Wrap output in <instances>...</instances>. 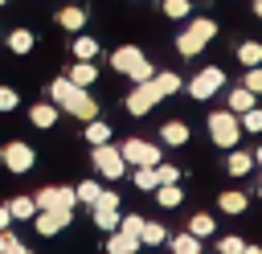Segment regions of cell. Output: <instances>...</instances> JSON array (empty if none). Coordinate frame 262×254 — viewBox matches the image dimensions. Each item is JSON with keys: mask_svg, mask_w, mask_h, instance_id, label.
I'll return each mask as SVG.
<instances>
[{"mask_svg": "<svg viewBox=\"0 0 262 254\" xmlns=\"http://www.w3.org/2000/svg\"><path fill=\"white\" fill-rule=\"evenodd\" d=\"M49 94H53V102H57V107H66L70 115H78V119H86V123H90V119H94V111H98V107H94V98L86 94V86H78V82H70V78H57V82L49 86Z\"/></svg>", "mask_w": 262, "mask_h": 254, "instance_id": "6da1fadb", "label": "cell"}, {"mask_svg": "<svg viewBox=\"0 0 262 254\" xmlns=\"http://www.w3.org/2000/svg\"><path fill=\"white\" fill-rule=\"evenodd\" d=\"M213 33H217V25L201 16V20H192V25H188V29L180 33V41H176V49H180L184 57H196V53H201V49L209 45V37H213Z\"/></svg>", "mask_w": 262, "mask_h": 254, "instance_id": "7a4b0ae2", "label": "cell"}, {"mask_svg": "<svg viewBox=\"0 0 262 254\" xmlns=\"http://www.w3.org/2000/svg\"><path fill=\"white\" fill-rule=\"evenodd\" d=\"M111 66H115L119 74H131V82H143V78H151V66H147V57H143L135 45H127V49H115V53H111Z\"/></svg>", "mask_w": 262, "mask_h": 254, "instance_id": "3957f363", "label": "cell"}, {"mask_svg": "<svg viewBox=\"0 0 262 254\" xmlns=\"http://www.w3.org/2000/svg\"><path fill=\"white\" fill-rule=\"evenodd\" d=\"M209 135H213V143L233 147L237 135H242V123L233 119V111H213V115H209Z\"/></svg>", "mask_w": 262, "mask_h": 254, "instance_id": "277c9868", "label": "cell"}, {"mask_svg": "<svg viewBox=\"0 0 262 254\" xmlns=\"http://www.w3.org/2000/svg\"><path fill=\"white\" fill-rule=\"evenodd\" d=\"M160 98H164L160 82H156V78H143V82H135L131 98H127V111H131V115H147V111H151Z\"/></svg>", "mask_w": 262, "mask_h": 254, "instance_id": "5b68a950", "label": "cell"}, {"mask_svg": "<svg viewBox=\"0 0 262 254\" xmlns=\"http://www.w3.org/2000/svg\"><path fill=\"white\" fill-rule=\"evenodd\" d=\"M94 168H98L106 180L127 176V160H123V152H119V147H111V143H94Z\"/></svg>", "mask_w": 262, "mask_h": 254, "instance_id": "8992f818", "label": "cell"}, {"mask_svg": "<svg viewBox=\"0 0 262 254\" xmlns=\"http://www.w3.org/2000/svg\"><path fill=\"white\" fill-rule=\"evenodd\" d=\"M119 152H123V160L135 164V168H139V164H160V147H156V143H143V139H127Z\"/></svg>", "mask_w": 262, "mask_h": 254, "instance_id": "52a82bcc", "label": "cell"}, {"mask_svg": "<svg viewBox=\"0 0 262 254\" xmlns=\"http://www.w3.org/2000/svg\"><path fill=\"white\" fill-rule=\"evenodd\" d=\"M221 82H225V74H221L217 66H209V70H201V74L192 78L188 90H192V98H213V94L221 90Z\"/></svg>", "mask_w": 262, "mask_h": 254, "instance_id": "ba28073f", "label": "cell"}, {"mask_svg": "<svg viewBox=\"0 0 262 254\" xmlns=\"http://www.w3.org/2000/svg\"><path fill=\"white\" fill-rule=\"evenodd\" d=\"M0 160H4L8 172H29V168H33V147H29V143H8V147L0 152Z\"/></svg>", "mask_w": 262, "mask_h": 254, "instance_id": "9c48e42d", "label": "cell"}, {"mask_svg": "<svg viewBox=\"0 0 262 254\" xmlns=\"http://www.w3.org/2000/svg\"><path fill=\"white\" fill-rule=\"evenodd\" d=\"M33 201H37V209H70L78 201V188H41Z\"/></svg>", "mask_w": 262, "mask_h": 254, "instance_id": "30bf717a", "label": "cell"}, {"mask_svg": "<svg viewBox=\"0 0 262 254\" xmlns=\"http://www.w3.org/2000/svg\"><path fill=\"white\" fill-rule=\"evenodd\" d=\"M70 221V209H41L37 213V234H57Z\"/></svg>", "mask_w": 262, "mask_h": 254, "instance_id": "8fae6325", "label": "cell"}, {"mask_svg": "<svg viewBox=\"0 0 262 254\" xmlns=\"http://www.w3.org/2000/svg\"><path fill=\"white\" fill-rule=\"evenodd\" d=\"M106 250H111V254H135V250H139V238L119 229L115 238H106Z\"/></svg>", "mask_w": 262, "mask_h": 254, "instance_id": "7c38bea8", "label": "cell"}, {"mask_svg": "<svg viewBox=\"0 0 262 254\" xmlns=\"http://www.w3.org/2000/svg\"><path fill=\"white\" fill-rule=\"evenodd\" d=\"M94 221H98V229H119V209L115 205H94Z\"/></svg>", "mask_w": 262, "mask_h": 254, "instance_id": "4fadbf2b", "label": "cell"}, {"mask_svg": "<svg viewBox=\"0 0 262 254\" xmlns=\"http://www.w3.org/2000/svg\"><path fill=\"white\" fill-rule=\"evenodd\" d=\"M94 78H98V70H94V66L86 61V57H78V66L70 70V82H78V86H90Z\"/></svg>", "mask_w": 262, "mask_h": 254, "instance_id": "5bb4252c", "label": "cell"}, {"mask_svg": "<svg viewBox=\"0 0 262 254\" xmlns=\"http://www.w3.org/2000/svg\"><path fill=\"white\" fill-rule=\"evenodd\" d=\"M160 139H164V143H172V147H180V143H188V127H184V123H164Z\"/></svg>", "mask_w": 262, "mask_h": 254, "instance_id": "9a60e30c", "label": "cell"}, {"mask_svg": "<svg viewBox=\"0 0 262 254\" xmlns=\"http://www.w3.org/2000/svg\"><path fill=\"white\" fill-rule=\"evenodd\" d=\"M135 184H139V188H160V168H156V164H139Z\"/></svg>", "mask_w": 262, "mask_h": 254, "instance_id": "2e32d148", "label": "cell"}, {"mask_svg": "<svg viewBox=\"0 0 262 254\" xmlns=\"http://www.w3.org/2000/svg\"><path fill=\"white\" fill-rule=\"evenodd\" d=\"M250 107H254V90L250 86H242V90L229 94V111H250Z\"/></svg>", "mask_w": 262, "mask_h": 254, "instance_id": "e0dca14e", "label": "cell"}, {"mask_svg": "<svg viewBox=\"0 0 262 254\" xmlns=\"http://www.w3.org/2000/svg\"><path fill=\"white\" fill-rule=\"evenodd\" d=\"M33 123H37V127H53V123H57V107H49V102L33 107Z\"/></svg>", "mask_w": 262, "mask_h": 254, "instance_id": "ac0fdd59", "label": "cell"}, {"mask_svg": "<svg viewBox=\"0 0 262 254\" xmlns=\"http://www.w3.org/2000/svg\"><path fill=\"white\" fill-rule=\"evenodd\" d=\"M139 242H147V246H164V242H168V234H164L160 225L143 221V229H139Z\"/></svg>", "mask_w": 262, "mask_h": 254, "instance_id": "d6986e66", "label": "cell"}, {"mask_svg": "<svg viewBox=\"0 0 262 254\" xmlns=\"http://www.w3.org/2000/svg\"><path fill=\"white\" fill-rule=\"evenodd\" d=\"M57 20H61L66 29H82V25H86V12H82V8H61Z\"/></svg>", "mask_w": 262, "mask_h": 254, "instance_id": "ffe728a7", "label": "cell"}, {"mask_svg": "<svg viewBox=\"0 0 262 254\" xmlns=\"http://www.w3.org/2000/svg\"><path fill=\"white\" fill-rule=\"evenodd\" d=\"M8 213H12V217H33V213H37V201H33V197H16V201L8 205Z\"/></svg>", "mask_w": 262, "mask_h": 254, "instance_id": "44dd1931", "label": "cell"}, {"mask_svg": "<svg viewBox=\"0 0 262 254\" xmlns=\"http://www.w3.org/2000/svg\"><path fill=\"white\" fill-rule=\"evenodd\" d=\"M8 45H12V53H29V49H33V33H25V29H16V33L8 37Z\"/></svg>", "mask_w": 262, "mask_h": 254, "instance_id": "7402d4cb", "label": "cell"}, {"mask_svg": "<svg viewBox=\"0 0 262 254\" xmlns=\"http://www.w3.org/2000/svg\"><path fill=\"white\" fill-rule=\"evenodd\" d=\"M237 57H242L246 66H258V61H262V45H258V41H246V45L237 49Z\"/></svg>", "mask_w": 262, "mask_h": 254, "instance_id": "603a6c76", "label": "cell"}, {"mask_svg": "<svg viewBox=\"0 0 262 254\" xmlns=\"http://www.w3.org/2000/svg\"><path fill=\"white\" fill-rule=\"evenodd\" d=\"M86 139H90V143H106V139H111V127H106V123H98V119H90Z\"/></svg>", "mask_w": 262, "mask_h": 254, "instance_id": "cb8c5ba5", "label": "cell"}, {"mask_svg": "<svg viewBox=\"0 0 262 254\" xmlns=\"http://www.w3.org/2000/svg\"><path fill=\"white\" fill-rule=\"evenodd\" d=\"M250 164H254V160H250L246 152H233V156H229V168H225V172H233V176H246V172H250Z\"/></svg>", "mask_w": 262, "mask_h": 254, "instance_id": "d4e9b609", "label": "cell"}, {"mask_svg": "<svg viewBox=\"0 0 262 254\" xmlns=\"http://www.w3.org/2000/svg\"><path fill=\"white\" fill-rule=\"evenodd\" d=\"M188 234H196V238H205V234H213V217H209V213H196V217L188 221Z\"/></svg>", "mask_w": 262, "mask_h": 254, "instance_id": "484cf974", "label": "cell"}, {"mask_svg": "<svg viewBox=\"0 0 262 254\" xmlns=\"http://www.w3.org/2000/svg\"><path fill=\"white\" fill-rule=\"evenodd\" d=\"M172 250H176V254H196V250H201V238H196V234H188V238H172Z\"/></svg>", "mask_w": 262, "mask_h": 254, "instance_id": "4316f807", "label": "cell"}, {"mask_svg": "<svg viewBox=\"0 0 262 254\" xmlns=\"http://www.w3.org/2000/svg\"><path fill=\"white\" fill-rule=\"evenodd\" d=\"M0 250H4V254H25V242H20L16 234H8V229H0Z\"/></svg>", "mask_w": 262, "mask_h": 254, "instance_id": "83f0119b", "label": "cell"}, {"mask_svg": "<svg viewBox=\"0 0 262 254\" xmlns=\"http://www.w3.org/2000/svg\"><path fill=\"white\" fill-rule=\"evenodd\" d=\"M74 53H78V57H86V61H90V57H94V53H98V41H94V37H78V41H74Z\"/></svg>", "mask_w": 262, "mask_h": 254, "instance_id": "f1b7e54d", "label": "cell"}, {"mask_svg": "<svg viewBox=\"0 0 262 254\" xmlns=\"http://www.w3.org/2000/svg\"><path fill=\"white\" fill-rule=\"evenodd\" d=\"M160 205H168V209L180 205V188H176V180H172V184H160Z\"/></svg>", "mask_w": 262, "mask_h": 254, "instance_id": "f546056e", "label": "cell"}, {"mask_svg": "<svg viewBox=\"0 0 262 254\" xmlns=\"http://www.w3.org/2000/svg\"><path fill=\"white\" fill-rule=\"evenodd\" d=\"M221 209H225V213H242V209H246V197H242V193H225V197H221Z\"/></svg>", "mask_w": 262, "mask_h": 254, "instance_id": "4dcf8cb0", "label": "cell"}, {"mask_svg": "<svg viewBox=\"0 0 262 254\" xmlns=\"http://www.w3.org/2000/svg\"><path fill=\"white\" fill-rule=\"evenodd\" d=\"M242 127H246V131H262V111H258V107L242 111Z\"/></svg>", "mask_w": 262, "mask_h": 254, "instance_id": "1f68e13d", "label": "cell"}, {"mask_svg": "<svg viewBox=\"0 0 262 254\" xmlns=\"http://www.w3.org/2000/svg\"><path fill=\"white\" fill-rule=\"evenodd\" d=\"M78 201L94 205V201H98V184H94V180H82V184H78Z\"/></svg>", "mask_w": 262, "mask_h": 254, "instance_id": "d6a6232c", "label": "cell"}, {"mask_svg": "<svg viewBox=\"0 0 262 254\" xmlns=\"http://www.w3.org/2000/svg\"><path fill=\"white\" fill-rule=\"evenodd\" d=\"M156 82H160V90H164V94H176V90H180V78H176V74H168V70H164Z\"/></svg>", "mask_w": 262, "mask_h": 254, "instance_id": "836d02e7", "label": "cell"}, {"mask_svg": "<svg viewBox=\"0 0 262 254\" xmlns=\"http://www.w3.org/2000/svg\"><path fill=\"white\" fill-rule=\"evenodd\" d=\"M119 229H123V234H135V238H139V229H143V217H135V213H131V217H123V221H119Z\"/></svg>", "mask_w": 262, "mask_h": 254, "instance_id": "e575fe53", "label": "cell"}, {"mask_svg": "<svg viewBox=\"0 0 262 254\" xmlns=\"http://www.w3.org/2000/svg\"><path fill=\"white\" fill-rule=\"evenodd\" d=\"M217 250H221V254H237V250H246V242H242V238H221Z\"/></svg>", "mask_w": 262, "mask_h": 254, "instance_id": "d590c367", "label": "cell"}, {"mask_svg": "<svg viewBox=\"0 0 262 254\" xmlns=\"http://www.w3.org/2000/svg\"><path fill=\"white\" fill-rule=\"evenodd\" d=\"M164 12L168 16H188V0H164Z\"/></svg>", "mask_w": 262, "mask_h": 254, "instance_id": "8d00e7d4", "label": "cell"}, {"mask_svg": "<svg viewBox=\"0 0 262 254\" xmlns=\"http://www.w3.org/2000/svg\"><path fill=\"white\" fill-rule=\"evenodd\" d=\"M246 86H250L254 94L262 90V66H250V74H246Z\"/></svg>", "mask_w": 262, "mask_h": 254, "instance_id": "74e56055", "label": "cell"}, {"mask_svg": "<svg viewBox=\"0 0 262 254\" xmlns=\"http://www.w3.org/2000/svg\"><path fill=\"white\" fill-rule=\"evenodd\" d=\"M12 107H16V90L0 86V111H12Z\"/></svg>", "mask_w": 262, "mask_h": 254, "instance_id": "f35d334b", "label": "cell"}, {"mask_svg": "<svg viewBox=\"0 0 262 254\" xmlns=\"http://www.w3.org/2000/svg\"><path fill=\"white\" fill-rule=\"evenodd\" d=\"M156 168H160V164H156ZM172 180H180V172H176L172 164H164V168H160V184H172Z\"/></svg>", "mask_w": 262, "mask_h": 254, "instance_id": "ab89813d", "label": "cell"}, {"mask_svg": "<svg viewBox=\"0 0 262 254\" xmlns=\"http://www.w3.org/2000/svg\"><path fill=\"white\" fill-rule=\"evenodd\" d=\"M94 205H115V209H119V197H115V193H98V201H94Z\"/></svg>", "mask_w": 262, "mask_h": 254, "instance_id": "60d3db41", "label": "cell"}, {"mask_svg": "<svg viewBox=\"0 0 262 254\" xmlns=\"http://www.w3.org/2000/svg\"><path fill=\"white\" fill-rule=\"evenodd\" d=\"M8 221H12V213H8V205H0V229H4Z\"/></svg>", "mask_w": 262, "mask_h": 254, "instance_id": "b9f144b4", "label": "cell"}, {"mask_svg": "<svg viewBox=\"0 0 262 254\" xmlns=\"http://www.w3.org/2000/svg\"><path fill=\"white\" fill-rule=\"evenodd\" d=\"M254 12H258V16H262V0H254Z\"/></svg>", "mask_w": 262, "mask_h": 254, "instance_id": "7bdbcfd3", "label": "cell"}, {"mask_svg": "<svg viewBox=\"0 0 262 254\" xmlns=\"http://www.w3.org/2000/svg\"><path fill=\"white\" fill-rule=\"evenodd\" d=\"M254 160H258V164H262V147H258V156H254Z\"/></svg>", "mask_w": 262, "mask_h": 254, "instance_id": "ee69618b", "label": "cell"}, {"mask_svg": "<svg viewBox=\"0 0 262 254\" xmlns=\"http://www.w3.org/2000/svg\"><path fill=\"white\" fill-rule=\"evenodd\" d=\"M0 4H4V0H0Z\"/></svg>", "mask_w": 262, "mask_h": 254, "instance_id": "f6af8a7d", "label": "cell"}, {"mask_svg": "<svg viewBox=\"0 0 262 254\" xmlns=\"http://www.w3.org/2000/svg\"><path fill=\"white\" fill-rule=\"evenodd\" d=\"M258 193H262V188H258Z\"/></svg>", "mask_w": 262, "mask_h": 254, "instance_id": "bcb514c9", "label": "cell"}]
</instances>
